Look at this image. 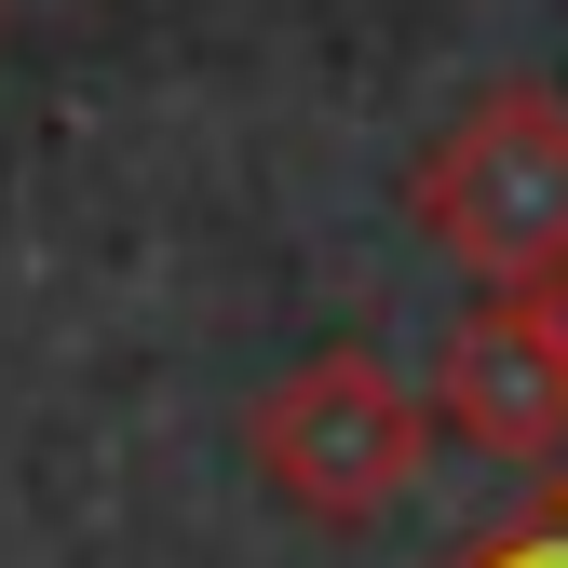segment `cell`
<instances>
[{
	"label": "cell",
	"instance_id": "obj_3",
	"mask_svg": "<svg viewBox=\"0 0 568 568\" xmlns=\"http://www.w3.org/2000/svg\"><path fill=\"white\" fill-rule=\"evenodd\" d=\"M434 434L474 460H555L568 447V338L541 298H474L434 352Z\"/></svg>",
	"mask_w": 568,
	"mask_h": 568
},
{
	"label": "cell",
	"instance_id": "obj_5",
	"mask_svg": "<svg viewBox=\"0 0 568 568\" xmlns=\"http://www.w3.org/2000/svg\"><path fill=\"white\" fill-rule=\"evenodd\" d=\"M541 312H555V338H568V271H555V284H541Z\"/></svg>",
	"mask_w": 568,
	"mask_h": 568
},
{
	"label": "cell",
	"instance_id": "obj_2",
	"mask_svg": "<svg viewBox=\"0 0 568 568\" xmlns=\"http://www.w3.org/2000/svg\"><path fill=\"white\" fill-rule=\"evenodd\" d=\"M244 460L284 515H312V528H379L419 460H434V393H406L379 352H352L325 338L312 366H284L257 406H244Z\"/></svg>",
	"mask_w": 568,
	"mask_h": 568
},
{
	"label": "cell",
	"instance_id": "obj_4",
	"mask_svg": "<svg viewBox=\"0 0 568 568\" xmlns=\"http://www.w3.org/2000/svg\"><path fill=\"white\" fill-rule=\"evenodd\" d=\"M460 568H568V528H555V515H528L515 541H474Z\"/></svg>",
	"mask_w": 568,
	"mask_h": 568
},
{
	"label": "cell",
	"instance_id": "obj_1",
	"mask_svg": "<svg viewBox=\"0 0 568 568\" xmlns=\"http://www.w3.org/2000/svg\"><path fill=\"white\" fill-rule=\"evenodd\" d=\"M419 244L474 298H541L568 271V95L555 82H487L406 176Z\"/></svg>",
	"mask_w": 568,
	"mask_h": 568
},
{
	"label": "cell",
	"instance_id": "obj_6",
	"mask_svg": "<svg viewBox=\"0 0 568 568\" xmlns=\"http://www.w3.org/2000/svg\"><path fill=\"white\" fill-rule=\"evenodd\" d=\"M541 515H555V528H568V474H555V487H541Z\"/></svg>",
	"mask_w": 568,
	"mask_h": 568
}]
</instances>
